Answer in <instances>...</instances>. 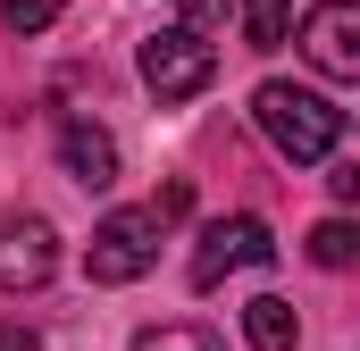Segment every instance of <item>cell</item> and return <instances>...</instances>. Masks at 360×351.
<instances>
[{"mask_svg":"<svg viewBox=\"0 0 360 351\" xmlns=\"http://www.w3.org/2000/svg\"><path fill=\"white\" fill-rule=\"evenodd\" d=\"M252 117H260V134H269L293 168H310V159H327L344 143V109L327 92H302V84H260L252 92Z\"/></svg>","mask_w":360,"mask_h":351,"instance_id":"obj_1","label":"cell"},{"mask_svg":"<svg viewBox=\"0 0 360 351\" xmlns=\"http://www.w3.org/2000/svg\"><path fill=\"white\" fill-rule=\"evenodd\" d=\"M151 260H160V218L151 209H109L92 226L84 276L92 284H134V276H151Z\"/></svg>","mask_w":360,"mask_h":351,"instance_id":"obj_2","label":"cell"},{"mask_svg":"<svg viewBox=\"0 0 360 351\" xmlns=\"http://www.w3.org/2000/svg\"><path fill=\"white\" fill-rule=\"evenodd\" d=\"M210 76H218V51L193 25H160L143 42V84L160 92V100H193V92H210Z\"/></svg>","mask_w":360,"mask_h":351,"instance_id":"obj_3","label":"cell"},{"mask_svg":"<svg viewBox=\"0 0 360 351\" xmlns=\"http://www.w3.org/2000/svg\"><path fill=\"white\" fill-rule=\"evenodd\" d=\"M276 243L260 218H218V226H201V251H193V284L210 293L218 276H235V267H269Z\"/></svg>","mask_w":360,"mask_h":351,"instance_id":"obj_4","label":"cell"},{"mask_svg":"<svg viewBox=\"0 0 360 351\" xmlns=\"http://www.w3.org/2000/svg\"><path fill=\"white\" fill-rule=\"evenodd\" d=\"M302 51H310L319 76L352 84V76H360V8H352V0H319V8L302 17Z\"/></svg>","mask_w":360,"mask_h":351,"instance_id":"obj_5","label":"cell"},{"mask_svg":"<svg viewBox=\"0 0 360 351\" xmlns=\"http://www.w3.org/2000/svg\"><path fill=\"white\" fill-rule=\"evenodd\" d=\"M59 267V234L42 218H0V293H34Z\"/></svg>","mask_w":360,"mask_h":351,"instance_id":"obj_6","label":"cell"},{"mask_svg":"<svg viewBox=\"0 0 360 351\" xmlns=\"http://www.w3.org/2000/svg\"><path fill=\"white\" fill-rule=\"evenodd\" d=\"M59 159H68V176H76L84 192H109V184H117V143H109L92 117H68V126H59Z\"/></svg>","mask_w":360,"mask_h":351,"instance_id":"obj_7","label":"cell"},{"mask_svg":"<svg viewBox=\"0 0 360 351\" xmlns=\"http://www.w3.org/2000/svg\"><path fill=\"white\" fill-rule=\"evenodd\" d=\"M243 335H252V351H293L302 343V318H293V301L260 293V301H243Z\"/></svg>","mask_w":360,"mask_h":351,"instance_id":"obj_8","label":"cell"},{"mask_svg":"<svg viewBox=\"0 0 360 351\" xmlns=\"http://www.w3.org/2000/svg\"><path fill=\"white\" fill-rule=\"evenodd\" d=\"M243 34H252V51H285V34H293V0H243Z\"/></svg>","mask_w":360,"mask_h":351,"instance_id":"obj_9","label":"cell"},{"mask_svg":"<svg viewBox=\"0 0 360 351\" xmlns=\"http://www.w3.org/2000/svg\"><path fill=\"white\" fill-rule=\"evenodd\" d=\"M310 260H319V267H352V260H360L352 218H327V226H310Z\"/></svg>","mask_w":360,"mask_h":351,"instance_id":"obj_10","label":"cell"},{"mask_svg":"<svg viewBox=\"0 0 360 351\" xmlns=\"http://www.w3.org/2000/svg\"><path fill=\"white\" fill-rule=\"evenodd\" d=\"M134 351H218V335L210 326H143Z\"/></svg>","mask_w":360,"mask_h":351,"instance_id":"obj_11","label":"cell"},{"mask_svg":"<svg viewBox=\"0 0 360 351\" xmlns=\"http://www.w3.org/2000/svg\"><path fill=\"white\" fill-rule=\"evenodd\" d=\"M59 8L68 0H0V25L8 34H42V25H59Z\"/></svg>","mask_w":360,"mask_h":351,"instance_id":"obj_12","label":"cell"},{"mask_svg":"<svg viewBox=\"0 0 360 351\" xmlns=\"http://www.w3.org/2000/svg\"><path fill=\"white\" fill-rule=\"evenodd\" d=\"M176 17L201 34V25H226V17H235V0H176Z\"/></svg>","mask_w":360,"mask_h":351,"instance_id":"obj_13","label":"cell"},{"mask_svg":"<svg viewBox=\"0 0 360 351\" xmlns=\"http://www.w3.org/2000/svg\"><path fill=\"white\" fill-rule=\"evenodd\" d=\"M184 209H193V184H168V192H160V209H151V218H184Z\"/></svg>","mask_w":360,"mask_h":351,"instance_id":"obj_14","label":"cell"},{"mask_svg":"<svg viewBox=\"0 0 360 351\" xmlns=\"http://www.w3.org/2000/svg\"><path fill=\"white\" fill-rule=\"evenodd\" d=\"M0 351H42V343H34L25 326H0Z\"/></svg>","mask_w":360,"mask_h":351,"instance_id":"obj_15","label":"cell"}]
</instances>
